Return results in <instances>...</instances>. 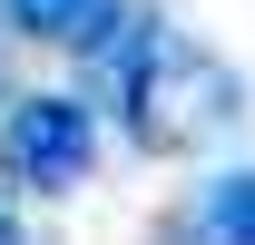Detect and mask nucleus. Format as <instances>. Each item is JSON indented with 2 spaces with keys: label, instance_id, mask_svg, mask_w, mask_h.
I'll use <instances>...</instances> for the list:
<instances>
[{
  "label": "nucleus",
  "instance_id": "obj_3",
  "mask_svg": "<svg viewBox=\"0 0 255 245\" xmlns=\"http://www.w3.org/2000/svg\"><path fill=\"white\" fill-rule=\"evenodd\" d=\"M0 20L20 39H49V49H108L128 0H0Z\"/></svg>",
  "mask_w": 255,
  "mask_h": 245
},
{
  "label": "nucleus",
  "instance_id": "obj_2",
  "mask_svg": "<svg viewBox=\"0 0 255 245\" xmlns=\"http://www.w3.org/2000/svg\"><path fill=\"white\" fill-rule=\"evenodd\" d=\"M89 157H98V118L79 98H10V118H0V177L59 196V186L89 177Z\"/></svg>",
  "mask_w": 255,
  "mask_h": 245
},
{
  "label": "nucleus",
  "instance_id": "obj_5",
  "mask_svg": "<svg viewBox=\"0 0 255 245\" xmlns=\"http://www.w3.org/2000/svg\"><path fill=\"white\" fill-rule=\"evenodd\" d=\"M0 245H30V236H20V216H10V206H0Z\"/></svg>",
  "mask_w": 255,
  "mask_h": 245
},
{
  "label": "nucleus",
  "instance_id": "obj_1",
  "mask_svg": "<svg viewBox=\"0 0 255 245\" xmlns=\"http://www.w3.org/2000/svg\"><path fill=\"white\" fill-rule=\"evenodd\" d=\"M118 108L137 127V147L157 157H196L246 118V79L177 20H118Z\"/></svg>",
  "mask_w": 255,
  "mask_h": 245
},
{
  "label": "nucleus",
  "instance_id": "obj_4",
  "mask_svg": "<svg viewBox=\"0 0 255 245\" xmlns=\"http://www.w3.org/2000/svg\"><path fill=\"white\" fill-rule=\"evenodd\" d=\"M177 245H255V167H236V177L196 186L187 226H177Z\"/></svg>",
  "mask_w": 255,
  "mask_h": 245
}]
</instances>
